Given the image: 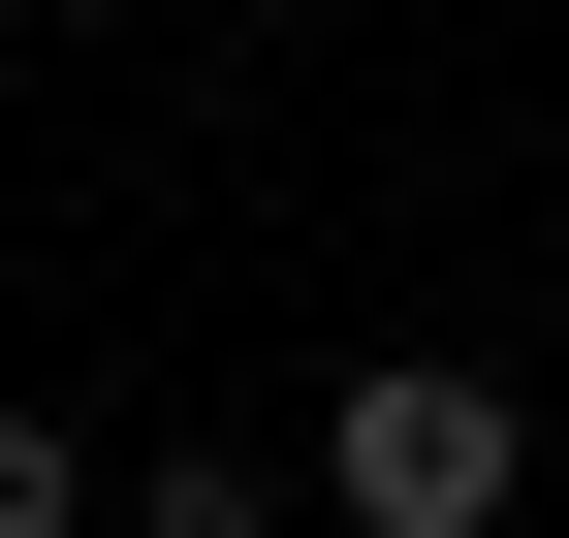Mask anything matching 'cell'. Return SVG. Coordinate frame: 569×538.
<instances>
[{
    "mask_svg": "<svg viewBox=\"0 0 569 538\" xmlns=\"http://www.w3.org/2000/svg\"><path fill=\"white\" fill-rule=\"evenodd\" d=\"M507 476H538V412H507L475 349H380V380L317 412V507H348V538H507Z\"/></svg>",
    "mask_w": 569,
    "mask_h": 538,
    "instance_id": "obj_1",
    "label": "cell"
},
{
    "mask_svg": "<svg viewBox=\"0 0 569 538\" xmlns=\"http://www.w3.org/2000/svg\"><path fill=\"white\" fill-rule=\"evenodd\" d=\"M0 538H96V444L63 412H0Z\"/></svg>",
    "mask_w": 569,
    "mask_h": 538,
    "instance_id": "obj_3",
    "label": "cell"
},
{
    "mask_svg": "<svg viewBox=\"0 0 569 538\" xmlns=\"http://www.w3.org/2000/svg\"><path fill=\"white\" fill-rule=\"evenodd\" d=\"M127 538H284V476H222V444H159V476H127Z\"/></svg>",
    "mask_w": 569,
    "mask_h": 538,
    "instance_id": "obj_2",
    "label": "cell"
}]
</instances>
